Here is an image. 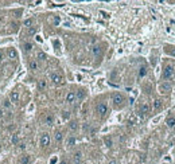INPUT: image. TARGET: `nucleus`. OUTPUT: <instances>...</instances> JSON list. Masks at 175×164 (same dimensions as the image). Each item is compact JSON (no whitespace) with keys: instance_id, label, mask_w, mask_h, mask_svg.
I'll use <instances>...</instances> for the list:
<instances>
[{"instance_id":"obj_31","label":"nucleus","mask_w":175,"mask_h":164,"mask_svg":"<svg viewBox=\"0 0 175 164\" xmlns=\"http://www.w3.org/2000/svg\"><path fill=\"white\" fill-rule=\"evenodd\" d=\"M11 104L12 102L10 101V98H7V100H4L3 101V108L4 109H10V108H11Z\"/></svg>"},{"instance_id":"obj_20","label":"nucleus","mask_w":175,"mask_h":164,"mask_svg":"<svg viewBox=\"0 0 175 164\" xmlns=\"http://www.w3.org/2000/svg\"><path fill=\"white\" fill-rule=\"evenodd\" d=\"M166 125H167V128H170V129L175 128V117H172V116L167 117V120H166Z\"/></svg>"},{"instance_id":"obj_2","label":"nucleus","mask_w":175,"mask_h":164,"mask_svg":"<svg viewBox=\"0 0 175 164\" xmlns=\"http://www.w3.org/2000/svg\"><path fill=\"white\" fill-rule=\"evenodd\" d=\"M174 67L171 66V65H167V66H164V69H163V74H162V78L164 79V81L167 82V81H170V79H172L174 78Z\"/></svg>"},{"instance_id":"obj_12","label":"nucleus","mask_w":175,"mask_h":164,"mask_svg":"<svg viewBox=\"0 0 175 164\" xmlns=\"http://www.w3.org/2000/svg\"><path fill=\"white\" fill-rule=\"evenodd\" d=\"M152 106H154V110H156V112L162 110V108H163L162 100H159V98H155V100H154V102H152Z\"/></svg>"},{"instance_id":"obj_10","label":"nucleus","mask_w":175,"mask_h":164,"mask_svg":"<svg viewBox=\"0 0 175 164\" xmlns=\"http://www.w3.org/2000/svg\"><path fill=\"white\" fill-rule=\"evenodd\" d=\"M164 53L170 57H174L175 58V46H171V44H164Z\"/></svg>"},{"instance_id":"obj_36","label":"nucleus","mask_w":175,"mask_h":164,"mask_svg":"<svg viewBox=\"0 0 175 164\" xmlns=\"http://www.w3.org/2000/svg\"><path fill=\"white\" fill-rule=\"evenodd\" d=\"M3 59H4V53H3L1 50H0V62H1Z\"/></svg>"},{"instance_id":"obj_8","label":"nucleus","mask_w":175,"mask_h":164,"mask_svg":"<svg viewBox=\"0 0 175 164\" xmlns=\"http://www.w3.org/2000/svg\"><path fill=\"white\" fill-rule=\"evenodd\" d=\"M75 92H67L66 94V98H65V101H66V104H69V105H71V104H74L75 102Z\"/></svg>"},{"instance_id":"obj_30","label":"nucleus","mask_w":175,"mask_h":164,"mask_svg":"<svg viewBox=\"0 0 175 164\" xmlns=\"http://www.w3.org/2000/svg\"><path fill=\"white\" fill-rule=\"evenodd\" d=\"M70 110H67V109H65V110H62V114H61V116H62V118L63 120H69L70 118Z\"/></svg>"},{"instance_id":"obj_27","label":"nucleus","mask_w":175,"mask_h":164,"mask_svg":"<svg viewBox=\"0 0 175 164\" xmlns=\"http://www.w3.org/2000/svg\"><path fill=\"white\" fill-rule=\"evenodd\" d=\"M36 32H38V27H34V26H32V27L27 28V35H28V36H32V35H35Z\"/></svg>"},{"instance_id":"obj_37","label":"nucleus","mask_w":175,"mask_h":164,"mask_svg":"<svg viewBox=\"0 0 175 164\" xmlns=\"http://www.w3.org/2000/svg\"><path fill=\"white\" fill-rule=\"evenodd\" d=\"M19 148H20V149H24V148H26V144H24V143H20V144H19Z\"/></svg>"},{"instance_id":"obj_26","label":"nucleus","mask_w":175,"mask_h":164,"mask_svg":"<svg viewBox=\"0 0 175 164\" xmlns=\"http://www.w3.org/2000/svg\"><path fill=\"white\" fill-rule=\"evenodd\" d=\"M85 96H86V93H85V90H78L77 93H75V98H77V100H80V101H81V100H84V98H85Z\"/></svg>"},{"instance_id":"obj_32","label":"nucleus","mask_w":175,"mask_h":164,"mask_svg":"<svg viewBox=\"0 0 175 164\" xmlns=\"http://www.w3.org/2000/svg\"><path fill=\"white\" fill-rule=\"evenodd\" d=\"M32 23H34V20H32V19H26L23 24H24V27L30 28V27H32Z\"/></svg>"},{"instance_id":"obj_3","label":"nucleus","mask_w":175,"mask_h":164,"mask_svg":"<svg viewBox=\"0 0 175 164\" xmlns=\"http://www.w3.org/2000/svg\"><path fill=\"white\" fill-rule=\"evenodd\" d=\"M96 112L100 117H105L108 113V104L106 102H98L97 106H96Z\"/></svg>"},{"instance_id":"obj_24","label":"nucleus","mask_w":175,"mask_h":164,"mask_svg":"<svg viewBox=\"0 0 175 164\" xmlns=\"http://www.w3.org/2000/svg\"><path fill=\"white\" fill-rule=\"evenodd\" d=\"M34 49V44H32L31 42H26L23 44V50H24V53H30V51Z\"/></svg>"},{"instance_id":"obj_7","label":"nucleus","mask_w":175,"mask_h":164,"mask_svg":"<svg viewBox=\"0 0 175 164\" xmlns=\"http://www.w3.org/2000/svg\"><path fill=\"white\" fill-rule=\"evenodd\" d=\"M50 79L53 83H55V85H62L63 83V77L61 74H58V73H51Z\"/></svg>"},{"instance_id":"obj_5","label":"nucleus","mask_w":175,"mask_h":164,"mask_svg":"<svg viewBox=\"0 0 175 164\" xmlns=\"http://www.w3.org/2000/svg\"><path fill=\"white\" fill-rule=\"evenodd\" d=\"M171 90H172V86H171V83H170V82L163 81L162 83H159V92L162 94H168Z\"/></svg>"},{"instance_id":"obj_1","label":"nucleus","mask_w":175,"mask_h":164,"mask_svg":"<svg viewBox=\"0 0 175 164\" xmlns=\"http://www.w3.org/2000/svg\"><path fill=\"white\" fill-rule=\"evenodd\" d=\"M112 102H113V105L116 106V108H120V106L124 105L125 97L121 93L116 92V93H113V96H112Z\"/></svg>"},{"instance_id":"obj_18","label":"nucleus","mask_w":175,"mask_h":164,"mask_svg":"<svg viewBox=\"0 0 175 164\" xmlns=\"http://www.w3.org/2000/svg\"><path fill=\"white\" fill-rule=\"evenodd\" d=\"M148 70H147V66L145 65H143V66H140L139 69V73H137V75H139V78H144L145 75H147Z\"/></svg>"},{"instance_id":"obj_4","label":"nucleus","mask_w":175,"mask_h":164,"mask_svg":"<svg viewBox=\"0 0 175 164\" xmlns=\"http://www.w3.org/2000/svg\"><path fill=\"white\" fill-rule=\"evenodd\" d=\"M39 145L42 147V148H46L47 145H50V135L49 133H42L40 137H39Z\"/></svg>"},{"instance_id":"obj_16","label":"nucleus","mask_w":175,"mask_h":164,"mask_svg":"<svg viewBox=\"0 0 175 164\" xmlns=\"http://www.w3.org/2000/svg\"><path fill=\"white\" fill-rule=\"evenodd\" d=\"M54 139H55V141H57V144H61L63 141V133L61 132V131H55Z\"/></svg>"},{"instance_id":"obj_25","label":"nucleus","mask_w":175,"mask_h":164,"mask_svg":"<svg viewBox=\"0 0 175 164\" xmlns=\"http://www.w3.org/2000/svg\"><path fill=\"white\" fill-rule=\"evenodd\" d=\"M38 87L39 90H45L47 87V81L46 79H39L38 81Z\"/></svg>"},{"instance_id":"obj_19","label":"nucleus","mask_w":175,"mask_h":164,"mask_svg":"<svg viewBox=\"0 0 175 164\" xmlns=\"http://www.w3.org/2000/svg\"><path fill=\"white\" fill-rule=\"evenodd\" d=\"M75 143H77V139L74 136H69L66 140V147L67 148H70V147H74L75 145Z\"/></svg>"},{"instance_id":"obj_34","label":"nucleus","mask_w":175,"mask_h":164,"mask_svg":"<svg viewBox=\"0 0 175 164\" xmlns=\"http://www.w3.org/2000/svg\"><path fill=\"white\" fill-rule=\"evenodd\" d=\"M59 23H61V19H59L58 16H55L54 18V26H58Z\"/></svg>"},{"instance_id":"obj_6","label":"nucleus","mask_w":175,"mask_h":164,"mask_svg":"<svg viewBox=\"0 0 175 164\" xmlns=\"http://www.w3.org/2000/svg\"><path fill=\"white\" fill-rule=\"evenodd\" d=\"M150 112H151V106H150V104L148 102H144V104H141L139 108V114L141 116V117H145V116H148L150 114Z\"/></svg>"},{"instance_id":"obj_11","label":"nucleus","mask_w":175,"mask_h":164,"mask_svg":"<svg viewBox=\"0 0 175 164\" xmlns=\"http://www.w3.org/2000/svg\"><path fill=\"white\" fill-rule=\"evenodd\" d=\"M7 55H8V58L11 59V61H15V59H18V51H16L15 49H12V47H10V49H8Z\"/></svg>"},{"instance_id":"obj_33","label":"nucleus","mask_w":175,"mask_h":164,"mask_svg":"<svg viewBox=\"0 0 175 164\" xmlns=\"http://www.w3.org/2000/svg\"><path fill=\"white\" fill-rule=\"evenodd\" d=\"M128 124H131V125L136 124V117H135V116H132V114H131V116H129V117H128Z\"/></svg>"},{"instance_id":"obj_17","label":"nucleus","mask_w":175,"mask_h":164,"mask_svg":"<svg viewBox=\"0 0 175 164\" xmlns=\"http://www.w3.org/2000/svg\"><path fill=\"white\" fill-rule=\"evenodd\" d=\"M102 141H104V144L106 148H112L113 147V140H112V137L110 136H105L104 139H102Z\"/></svg>"},{"instance_id":"obj_29","label":"nucleus","mask_w":175,"mask_h":164,"mask_svg":"<svg viewBox=\"0 0 175 164\" xmlns=\"http://www.w3.org/2000/svg\"><path fill=\"white\" fill-rule=\"evenodd\" d=\"M11 143H12V145H18L19 144V136L18 135H12V137H11Z\"/></svg>"},{"instance_id":"obj_40","label":"nucleus","mask_w":175,"mask_h":164,"mask_svg":"<svg viewBox=\"0 0 175 164\" xmlns=\"http://www.w3.org/2000/svg\"><path fill=\"white\" fill-rule=\"evenodd\" d=\"M0 136H1V131H0Z\"/></svg>"},{"instance_id":"obj_21","label":"nucleus","mask_w":175,"mask_h":164,"mask_svg":"<svg viewBox=\"0 0 175 164\" xmlns=\"http://www.w3.org/2000/svg\"><path fill=\"white\" fill-rule=\"evenodd\" d=\"M69 131H71V132H75L78 129V121H75V120H71V121H69Z\"/></svg>"},{"instance_id":"obj_38","label":"nucleus","mask_w":175,"mask_h":164,"mask_svg":"<svg viewBox=\"0 0 175 164\" xmlns=\"http://www.w3.org/2000/svg\"><path fill=\"white\" fill-rule=\"evenodd\" d=\"M58 164H69V163H67V161L66 160H62V161H59V163Z\"/></svg>"},{"instance_id":"obj_14","label":"nucleus","mask_w":175,"mask_h":164,"mask_svg":"<svg viewBox=\"0 0 175 164\" xmlns=\"http://www.w3.org/2000/svg\"><path fill=\"white\" fill-rule=\"evenodd\" d=\"M19 92H16V90H14V92H11L10 93V101L11 102H19Z\"/></svg>"},{"instance_id":"obj_15","label":"nucleus","mask_w":175,"mask_h":164,"mask_svg":"<svg viewBox=\"0 0 175 164\" xmlns=\"http://www.w3.org/2000/svg\"><path fill=\"white\" fill-rule=\"evenodd\" d=\"M28 67H30V70L36 71V70H38V67H39L38 61H36V59H31V61L28 62Z\"/></svg>"},{"instance_id":"obj_28","label":"nucleus","mask_w":175,"mask_h":164,"mask_svg":"<svg viewBox=\"0 0 175 164\" xmlns=\"http://www.w3.org/2000/svg\"><path fill=\"white\" fill-rule=\"evenodd\" d=\"M47 59V55L45 54V53H42V51H39L38 54H36V61H46Z\"/></svg>"},{"instance_id":"obj_22","label":"nucleus","mask_w":175,"mask_h":164,"mask_svg":"<svg viewBox=\"0 0 175 164\" xmlns=\"http://www.w3.org/2000/svg\"><path fill=\"white\" fill-rule=\"evenodd\" d=\"M101 51H102L101 46H93L92 47V54H93L94 57H100V55H101Z\"/></svg>"},{"instance_id":"obj_23","label":"nucleus","mask_w":175,"mask_h":164,"mask_svg":"<svg viewBox=\"0 0 175 164\" xmlns=\"http://www.w3.org/2000/svg\"><path fill=\"white\" fill-rule=\"evenodd\" d=\"M45 124L49 125V126H51V125L54 124V116H53L51 113L46 116V118H45Z\"/></svg>"},{"instance_id":"obj_35","label":"nucleus","mask_w":175,"mask_h":164,"mask_svg":"<svg viewBox=\"0 0 175 164\" xmlns=\"http://www.w3.org/2000/svg\"><path fill=\"white\" fill-rule=\"evenodd\" d=\"M3 116H5V109L1 106V108H0V117H3Z\"/></svg>"},{"instance_id":"obj_41","label":"nucleus","mask_w":175,"mask_h":164,"mask_svg":"<svg viewBox=\"0 0 175 164\" xmlns=\"http://www.w3.org/2000/svg\"><path fill=\"white\" fill-rule=\"evenodd\" d=\"M0 149H1V145H0Z\"/></svg>"},{"instance_id":"obj_39","label":"nucleus","mask_w":175,"mask_h":164,"mask_svg":"<svg viewBox=\"0 0 175 164\" xmlns=\"http://www.w3.org/2000/svg\"><path fill=\"white\" fill-rule=\"evenodd\" d=\"M55 161H57V159H55V157H54V159H53V160L50 161V164H55Z\"/></svg>"},{"instance_id":"obj_13","label":"nucleus","mask_w":175,"mask_h":164,"mask_svg":"<svg viewBox=\"0 0 175 164\" xmlns=\"http://www.w3.org/2000/svg\"><path fill=\"white\" fill-rule=\"evenodd\" d=\"M19 164H31V156L27 155V153L22 155L19 159Z\"/></svg>"},{"instance_id":"obj_9","label":"nucleus","mask_w":175,"mask_h":164,"mask_svg":"<svg viewBox=\"0 0 175 164\" xmlns=\"http://www.w3.org/2000/svg\"><path fill=\"white\" fill-rule=\"evenodd\" d=\"M82 163V152L81 151H75L73 153V164H81Z\"/></svg>"}]
</instances>
